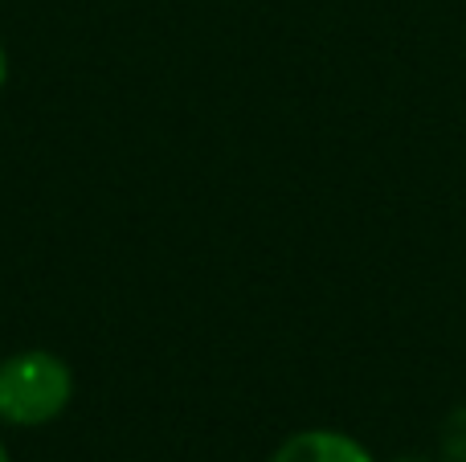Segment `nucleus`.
I'll use <instances>...</instances> for the list:
<instances>
[{"label": "nucleus", "mask_w": 466, "mask_h": 462, "mask_svg": "<svg viewBox=\"0 0 466 462\" xmlns=\"http://www.w3.org/2000/svg\"><path fill=\"white\" fill-rule=\"evenodd\" d=\"M74 368L49 348H21L0 360V426L41 430L54 426L74 401Z\"/></svg>", "instance_id": "f257e3e1"}, {"label": "nucleus", "mask_w": 466, "mask_h": 462, "mask_svg": "<svg viewBox=\"0 0 466 462\" xmlns=\"http://www.w3.org/2000/svg\"><path fill=\"white\" fill-rule=\"evenodd\" d=\"M0 462H13V458H8V447H5V438H0Z\"/></svg>", "instance_id": "423d86ee"}, {"label": "nucleus", "mask_w": 466, "mask_h": 462, "mask_svg": "<svg viewBox=\"0 0 466 462\" xmlns=\"http://www.w3.org/2000/svg\"><path fill=\"white\" fill-rule=\"evenodd\" d=\"M438 462H466V406L446 414L438 430Z\"/></svg>", "instance_id": "7ed1b4c3"}, {"label": "nucleus", "mask_w": 466, "mask_h": 462, "mask_svg": "<svg viewBox=\"0 0 466 462\" xmlns=\"http://www.w3.org/2000/svg\"><path fill=\"white\" fill-rule=\"evenodd\" d=\"M393 462H430V458H421V455H405V458H393Z\"/></svg>", "instance_id": "39448f33"}, {"label": "nucleus", "mask_w": 466, "mask_h": 462, "mask_svg": "<svg viewBox=\"0 0 466 462\" xmlns=\"http://www.w3.org/2000/svg\"><path fill=\"white\" fill-rule=\"evenodd\" d=\"M5 86H8V49L0 41V95H5Z\"/></svg>", "instance_id": "20e7f679"}, {"label": "nucleus", "mask_w": 466, "mask_h": 462, "mask_svg": "<svg viewBox=\"0 0 466 462\" xmlns=\"http://www.w3.org/2000/svg\"><path fill=\"white\" fill-rule=\"evenodd\" d=\"M266 462H377L372 450L360 438L331 426H311V430H295L274 447Z\"/></svg>", "instance_id": "f03ea898"}]
</instances>
